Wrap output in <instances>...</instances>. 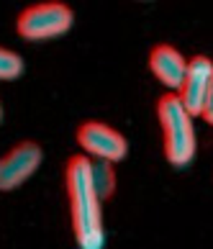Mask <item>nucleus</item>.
Returning a JSON list of instances; mask_svg holds the SVG:
<instances>
[{
  "mask_svg": "<svg viewBox=\"0 0 213 249\" xmlns=\"http://www.w3.org/2000/svg\"><path fill=\"white\" fill-rule=\"evenodd\" d=\"M41 146L34 142L16 144L5 157H0V190H16L23 185L41 164Z\"/></svg>",
  "mask_w": 213,
  "mask_h": 249,
  "instance_id": "obj_5",
  "label": "nucleus"
},
{
  "mask_svg": "<svg viewBox=\"0 0 213 249\" xmlns=\"http://www.w3.org/2000/svg\"><path fill=\"white\" fill-rule=\"evenodd\" d=\"M77 144L85 149V157L92 160L118 162L128 154V142L121 131L100 121H85L77 128Z\"/></svg>",
  "mask_w": 213,
  "mask_h": 249,
  "instance_id": "obj_4",
  "label": "nucleus"
},
{
  "mask_svg": "<svg viewBox=\"0 0 213 249\" xmlns=\"http://www.w3.org/2000/svg\"><path fill=\"white\" fill-rule=\"evenodd\" d=\"M203 118H206L208 124H213V82H211V88H208V95H206V103H203Z\"/></svg>",
  "mask_w": 213,
  "mask_h": 249,
  "instance_id": "obj_10",
  "label": "nucleus"
},
{
  "mask_svg": "<svg viewBox=\"0 0 213 249\" xmlns=\"http://www.w3.org/2000/svg\"><path fill=\"white\" fill-rule=\"evenodd\" d=\"M75 13L70 5L64 3H36L29 5L26 11H21L16 21V31L29 41H44V39H54L70 31Z\"/></svg>",
  "mask_w": 213,
  "mask_h": 249,
  "instance_id": "obj_3",
  "label": "nucleus"
},
{
  "mask_svg": "<svg viewBox=\"0 0 213 249\" xmlns=\"http://www.w3.org/2000/svg\"><path fill=\"white\" fill-rule=\"evenodd\" d=\"M67 182V198H70V216H72V231L80 249H103L106 231H103V211L95 188L90 178V157L75 154L67 162L64 172Z\"/></svg>",
  "mask_w": 213,
  "mask_h": 249,
  "instance_id": "obj_1",
  "label": "nucleus"
},
{
  "mask_svg": "<svg viewBox=\"0 0 213 249\" xmlns=\"http://www.w3.org/2000/svg\"><path fill=\"white\" fill-rule=\"evenodd\" d=\"M0 118H3V108H0Z\"/></svg>",
  "mask_w": 213,
  "mask_h": 249,
  "instance_id": "obj_11",
  "label": "nucleus"
},
{
  "mask_svg": "<svg viewBox=\"0 0 213 249\" xmlns=\"http://www.w3.org/2000/svg\"><path fill=\"white\" fill-rule=\"evenodd\" d=\"M90 178H92V188H95L98 198L106 200L113 196L116 190V170H113V162H106V160H90Z\"/></svg>",
  "mask_w": 213,
  "mask_h": 249,
  "instance_id": "obj_8",
  "label": "nucleus"
},
{
  "mask_svg": "<svg viewBox=\"0 0 213 249\" xmlns=\"http://www.w3.org/2000/svg\"><path fill=\"white\" fill-rule=\"evenodd\" d=\"M149 70H152V75L160 82H164L167 88L180 90L182 80H185V72H188V59H185L175 47L160 44V47H154L152 54H149Z\"/></svg>",
  "mask_w": 213,
  "mask_h": 249,
  "instance_id": "obj_7",
  "label": "nucleus"
},
{
  "mask_svg": "<svg viewBox=\"0 0 213 249\" xmlns=\"http://www.w3.org/2000/svg\"><path fill=\"white\" fill-rule=\"evenodd\" d=\"M211 82H213V62L203 54L188 59V72H185L182 88L178 90V98L182 100L185 110L193 118L203 113V103H206Z\"/></svg>",
  "mask_w": 213,
  "mask_h": 249,
  "instance_id": "obj_6",
  "label": "nucleus"
},
{
  "mask_svg": "<svg viewBox=\"0 0 213 249\" xmlns=\"http://www.w3.org/2000/svg\"><path fill=\"white\" fill-rule=\"evenodd\" d=\"M157 116L164 134V157L175 167H188L195 157V128L193 116L185 110L178 93H164L157 100Z\"/></svg>",
  "mask_w": 213,
  "mask_h": 249,
  "instance_id": "obj_2",
  "label": "nucleus"
},
{
  "mask_svg": "<svg viewBox=\"0 0 213 249\" xmlns=\"http://www.w3.org/2000/svg\"><path fill=\"white\" fill-rule=\"evenodd\" d=\"M23 72V59L16 52L0 47V80H16Z\"/></svg>",
  "mask_w": 213,
  "mask_h": 249,
  "instance_id": "obj_9",
  "label": "nucleus"
}]
</instances>
